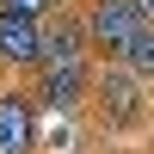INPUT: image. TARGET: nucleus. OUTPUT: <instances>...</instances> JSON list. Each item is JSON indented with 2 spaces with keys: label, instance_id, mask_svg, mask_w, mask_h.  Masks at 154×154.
Segmentation results:
<instances>
[{
  "label": "nucleus",
  "instance_id": "nucleus-1",
  "mask_svg": "<svg viewBox=\"0 0 154 154\" xmlns=\"http://www.w3.org/2000/svg\"><path fill=\"white\" fill-rule=\"evenodd\" d=\"M86 99H93V111H99V130H111V136L148 123V80L136 68H123V62H105V68L93 74V86H86Z\"/></svg>",
  "mask_w": 154,
  "mask_h": 154
},
{
  "label": "nucleus",
  "instance_id": "nucleus-2",
  "mask_svg": "<svg viewBox=\"0 0 154 154\" xmlns=\"http://www.w3.org/2000/svg\"><path fill=\"white\" fill-rule=\"evenodd\" d=\"M80 19H86V43H93L105 62H123V49L154 25L142 12V0H86Z\"/></svg>",
  "mask_w": 154,
  "mask_h": 154
},
{
  "label": "nucleus",
  "instance_id": "nucleus-8",
  "mask_svg": "<svg viewBox=\"0 0 154 154\" xmlns=\"http://www.w3.org/2000/svg\"><path fill=\"white\" fill-rule=\"evenodd\" d=\"M0 12H25V19H49V12H62V0H0Z\"/></svg>",
  "mask_w": 154,
  "mask_h": 154
},
{
  "label": "nucleus",
  "instance_id": "nucleus-7",
  "mask_svg": "<svg viewBox=\"0 0 154 154\" xmlns=\"http://www.w3.org/2000/svg\"><path fill=\"white\" fill-rule=\"evenodd\" d=\"M123 68H136L142 80H154V25H148L142 37H136L130 49H123Z\"/></svg>",
  "mask_w": 154,
  "mask_h": 154
},
{
  "label": "nucleus",
  "instance_id": "nucleus-5",
  "mask_svg": "<svg viewBox=\"0 0 154 154\" xmlns=\"http://www.w3.org/2000/svg\"><path fill=\"white\" fill-rule=\"evenodd\" d=\"M37 148V99L6 86L0 93V154H31Z\"/></svg>",
  "mask_w": 154,
  "mask_h": 154
},
{
  "label": "nucleus",
  "instance_id": "nucleus-9",
  "mask_svg": "<svg viewBox=\"0 0 154 154\" xmlns=\"http://www.w3.org/2000/svg\"><path fill=\"white\" fill-rule=\"evenodd\" d=\"M142 12H148V19H154V0H142Z\"/></svg>",
  "mask_w": 154,
  "mask_h": 154
},
{
  "label": "nucleus",
  "instance_id": "nucleus-4",
  "mask_svg": "<svg viewBox=\"0 0 154 154\" xmlns=\"http://www.w3.org/2000/svg\"><path fill=\"white\" fill-rule=\"evenodd\" d=\"M0 68H43V19L0 12Z\"/></svg>",
  "mask_w": 154,
  "mask_h": 154
},
{
  "label": "nucleus",
  "instance_id": "nucleus-6",
  "mask_svg": "<svg viewBox=\"0 0 154 154\" xmlns=\"http://www.w3.org/2000/svg\"><path fill=\"white\" fill-rule=\"evenodd\" d=\"M86 19L56 12V25H43V62H86Z\"/></svg>",
  "mask_w": 154,
  "mask_h": 154
},
{
  "label": "nucleus",
  "instance_id": "nucleus-3",
  "mask_svg": "<svg viewBox=\"0 0 154 154\" xmlns=\"http://www.w3.org/2000/svg\"><path fill=\"white\" fill-rule=\"evenodd\" d=\"M86 86H93V68L86 62H43L31 99L49 105V111H74V105H86Z\"/></svg>",
  "mask_w": 154,
  "mask_h": 154
}]
</instances>
